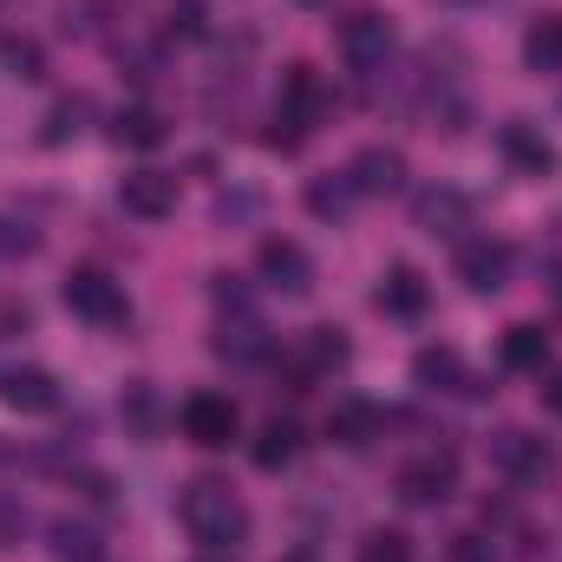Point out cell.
Returning a JSON list of instances; mask_svg holds the SVG:
<instances>
[{"mask_svg": "<svg viewBox=\"0 0 562 562\" xmlns=\"http://www.w3.org/2000/svg\"><path fill=\"white\" fill-rule=\"evenodd\" d=\"M294 451H301V431H294L288 419H269L262 431H256V445H249V458H256L262 471H288Z\"/></svg>", "mask_w": 562, "mask_h": 562, "instance_id": "21", "label": "cell"}, {"mask_svg": "<svg viewBox=\"0 0 562 562\" xmlns=\"http://www.w3.org/2000/svg\"><path fill=\"white\" fill-rule=\"evenodd\" d=\"M0 400H7L13 413H53V406H59V386H53V373H40V367H13V373L0 380Z\"/></svg>", "mask_w": 562, "mask_h": 562, "instance_id": "16", "label": "cell"}, {"mask_svg": "<svg viewBox=\"0 0 562 562\" xmlns=\"http://www.w3.org/2000/svg\"><path fill=\"white\" fill-rule=\"evenodd\" d=\"M497 150H504V164H510L517 177H550V170H557V144L543 138L537 125H524V119H510V125L497 132Z\"/></svg>", "mask_w": 562, "mask_h": 562, "instance_id": "12", "label": "cell"}, {"mask_svg": "<svg viewBox=\"0 0 562 562\" xmlns=\"http://www.w3.org/2000/svg\"><path fill=\"white\" fill-rule=\"evenodd\" d=\"M170 33H177V40H203V33H210V13H203L196 0H177V7H170Z\"/></svg>", "mask_w": 562, "mask_h": 562, "instance_id": "29", "label": "cell"}, {"mask_svg": "<svg viewBox=\"0 0 562 562\" xmlns=\"http://www.w3.org/2000/svg\"><path fill=\"white\" fill-rule=\"evenodd\" d=\"M353 562H413V537L406 530H367Z\"/></svg>", "mask_w": 562, "mask_h": 562, "instance_id": "26", "label": "cell"}, {"mask_svg": "<svg viewBox=\"0 0 562 562\" xmlns=\"http://www.w3.org/2000/svg\"><path fill=\"white\" fill-rule=\"evenodd\" d=\"M20 537H26V510L13 497H0V550H13Z\"/></svg>", "mask_w": 562, "mask_h": 562, "instance_id": "30", "label": "cell"}, {"mask_svg": "<svg viewBox=\"0 0 562 562\" xmlns=\"http://www.w3.org/2000/svg\"><path fill=\"white\" fill-rule=\"evenodd\" d=\"M543 406L562 419V373H550V380H543Z\"/></svg>", "mask_w": 562, "mask_h": 562, "instance_id": "33", "label": "cell"}, {"mask_svg": "<svg viewBox=\"0 0 562 562\" xmlns=\"http://www.w3.org/2000/svg\"><path fill=\"white\" fill-rule=\"evenodd\" d=\"M340 59H347L353 72H380V66L393 59V20H386V13H353V20H340Z\"/></svg>", "mask_w": 562, "mask_h": 562, "instance_id": "6", "label": "cell"}, {"mask_svg": "<svg viewBox=\"0 0 562 562\" xmlns=\"http://www.w3.org/2000/svg\"><path fill=\"white\" fill-rule=\"evenodd\" d=\"M301 7H327V0H301Z\"/></svg>", "mask_w": 562, "mask_h": 562, "instance_id": "36", "label": "cell"}, {"mask_svg": "<svg viewBox=\"0 0 562 562\" xmlns=\"http://www.w3.org/2000/svg\"><path fill=\"white\" fill-rule=\"evenodd\" d=\"M119 210L138 216V223H164V216L177 210V177H170V170H132V177L119 183Z\"/></svg>", "mask_w": 562, "mask_h": 562, "instance_id": "10", "label": "cell"}, {"mask_svg": "<svg viewBox=\"0 0 562 562\" xmlns=\"http://www.w3.org/2000/svg\"><path fill=\"white\" fill-rule=\"evenodd\" d=\"M327 438H334V445H347V451L373 445V438H380V406H367V400L334 406V413H327Z\"/></svg>", "mask_w": 562, "mask_h": 562, "instance_id": "19", "label": "cell"}, {"mask_svg": "<svg viewBox=\"0 0 562 562\" xmlns=\"http://www.w3.org/2000/svg\"><path fill=\"white\" fill-rule=\"evenodd\" d=\"M451 562H497V550L484 537H451Z\"/></svg>", "mask_w": 562, "mask_h": 562, "instance_id": "31", "label": "cell"}, {"mask_svg": "<svg viewBox=\"0 0 562 562\" xmlns=\"http://www.w3.org/2000/svg\"><path fill=\"white\" fill-rule=\"evenodd\" d=\"M413 216H419L425 236H458V229H471V203H464L458 190H425L419 203H413Z\"/></svg>", "mask_w": 562, "mask_h": 562, "instance_id": "17", "label": "cell"}, {"mask_svg": "<svg viewBox=\"0 0 562 562\" xmlns=\"http://www.w3.org/2000/svg\"><path fill=\"white\" fill-rule=\"evenodd\" d=\"M66 307H72L79 321H92V327H125V321H132L125 281H112L105 269H72V276H66Z\"/></svg>", "mask_w": 562, "mask_h": 562, "instance_id": "2", "label": "cell"}, {"mask_svg": "<svg viewBox=\"0 0 562 562\" xmlns=\"http://www.w3.org/2000/svg\"><path fill=\"white\" fill-rule=\"evenodd\" d=\"M196 562H229V557H210V550H203V557H196Z\"/></svg>", "mask_w": 562, "mask_h": 562, "instance_id": "35", "label": "cell"}, {"mask_svg": "<svg viewBox=\"0 0 562 562\" xmlns=\"http://www.w3.org/2000/svg\"><path fill=\"white\" fill-rule=\"evenodd\" d=\"M321 112H327V86H321V72H314V66H288V72H281L276 119H288L294 132H307V125H321Z\"/></svg>", "mask_w": 562, "mask_h": 562, "instance_id": "11", "label": "cell"}, {"mask_svg": "<svg viewBox=\"0 0 562 562\" xmlns=\"http://www.w3.org/2000/svg\"><path fill=\"white\" fill-rule=\"evenodd\" d=\"M504 367H510V373H543V367H550V334H543L537 321L504 327Z\"/></svg>", "mask_w": 562, "mask_h": 562, "instance_id": "18", "label": "cell"}, {"mask_svg": "<svg viewBox=\"0 0 562 562\" xmlns=\"http://www.w3.org/2000/svg\"><path fill=\"white\" fill-rule=\"evenodd\" d=\"M393 491H400V504H413V510L445 504V497L458 491V451L431 445V451H419V458H406L400 477H393Z\"/></svg>", "mask_w": 562, "mask_h": 562, "instance_id": "3", "label": "cell"}, {"mask_svg": "<svg viewBox=\"0 0 562 562\" xmlns=\"http://www.w3.org/2000/svg\"><path fill=\"white\" fill-rule=\"evenodd\" d=\"M236 425H243V413H236L229 393H190L183 400V438L196 451H229L236 445Z\"/></svg>", "mask_w": 562, "mask_h": 562, "instance_id": "5", "label": "cell"}, {"mask_svg": "<svg viewBox=\"0 0 562 562\" xmlns=\"http://www.w3.org/2000/svg\"><path fill=\"white\" fill-rule=\"evenodd\" d=\"M334 367H347V334H340V327H307L301 347L288 353V380H294L288 393H307V386H314L321 373H334Z\"/></svg>", "mask_w": 562, "mask_h": 562, "instance_id": "7", "label": "cell"}, {"mask_svg": "<svg viewBox=\"0 0 562 562\" xmlns=\"http://www.w3.org/2000/svg\"><path fill=\"white\" fill-rule=\"evenodd\" d=\"M425 301H431V288H425V276L413 269V262H393V269L380 276V307H386V314H400V321H419Z\"/></svg>", "mask_w": 562, "mask_h": 562, "instance_id": "15", "label": "cell"}, {"mask_svg": "<svg viewBox=\"0 0 562 562\" xmlns=\"http://www.w3.org/2000/svg\"><path fill=\"white\" fill-rule=\"evenodd\" d=\"M53 557L59 562H99V537L92 530H79V524H53Z\"/></svg>", "mask_w": 562, "mask_h": 562, "instance_id": "27", "label": "cell"}, {"mask_svg": "<svg viewBox=\"0 0 562 562\" xmlns=\"http://www.w3.org/2000/svg\"><path fill=\"white\" fill-rule=\"evenodd\" d=\"M347 183H353L360 196H393V190L406 183V157H400V150H386V144H373V150H360V157H353Z\"/></svg>", "mask_w": 562, "mask_h": 562, "instance_id": "13", "label": "cell"}, {"mask_svg": "<svg viewBox=\"0 0 562 562\" xmlns=\"http://www.w3.org/2000/svg\"><path fill=\"white\" fill-rule=\"evenodd\" d=\"M413 380H419L425 393H484V386L464 373L458 347H425L419 360H413Z\"/></svg>", "mask_w": 562, "mask_h": 562, "instance_id": "14", "label": "cell"}, {"mask_svg": "<svg viewBox=\"0 0 562 562\" xmlns=\"http://www.w3.org/2000/svg\"><path fill=\"white\" fill-rule=\"evenodd\" d=\"M216 353L223 360H262L269 353V340H262V321H223V334H216Z\"/></svg>", "mask_w": 562, "mask_h": 562, "instance_id": "22", "label": "cell"}, {"mask_svg": "<svg viewBox=\"0 0 562 562\" xmlns=\"http://www.w3.org/2000/svg\"><path fill=\"white\" fill-rule=\"evenodd\" d=\"M491 464H497L517 491H543V484L557 477V451H550V438H537V431H497Z\"/></svg>", "mask_w": 562, "mask_h": 562, "instance_id": "4", "label": "cell"}, {"mask_svg": "<svg viewBox=\"0 0 562 562\" xmlns=\"http://www.w3.org/2000/svg\"><path fill=\"white\" fill-rule=\"evenodd\" d=\"M164 138H170V125H164V112H150V105H125V112L112 119V144H125V150H157Z\"/></svg>", "mask_w": 562, "mask_h": 562, "instance_id": "20", "label": "cell"}, {"mask_svg": "<svg viewBox=\"0 0 562 562\" xmlns=\"http://www.w3.org/2000/svg\"><path fill=\"white\" fill-rule=\"evenodd\" d=\"M458 281H464L471 294H497V288L510 281V243H497V236L458 243Z\"/></svg>", "mask_w": 562, "mask_h": 562, "instance_id": "8", "label": "cell"}, {"mask_svg": "<svg viewBox=\"0 0 562 562\" xmlns=\"http://www.w3.org/2000/svg\"><path fill=\"white\" fill-rule=\"evenodd\" d=\"M125 413H132V425H138V431H150V386H132Z\"/></svg>", "mask_w": 562, "mask_h": 562, "instance_id": "32", "label": "cell"}, {"mask_svg": "<svg viewBox=\"0 0 562 562\" xmlns=\"http://www.w3.org/2000/svg\"><path fill=\"white\" fill-rule=\"evenodd\" d=\"M177 517H183L190 543H196V550H210V557H229V550L249 537V504H243L223 477H196V484H183Z\"/></svg>", "mask_w": 562, "mask_h": 562, "instance_id": "1", "label": "cell"}, {"mask_svg": "<svg viewBox=\"0 0 562 562\" xmlns=\"http://www.w3.org/2000/svg\"><path fill=\"white\" fill-rule=\"evenodd\" d=\"M256 276L269 281L276 294H307V288H314V262H307V249H301V243L269 236V243L256 249Z\"/></svg>", "mask_w": 562, "mask_h": 562, "instance_id": "9", "label": "cell"}, {"mask_svg": "<svg viewBox=\"0 0 562 562\" xmlns=\"http://www.w3.org/2000/svg\"><path fill=\"white\" fill-rule=\"evenodd\" d=\"M0 66H7L13 79H46V53H40V40H26V33H0Z\"/></svg>", "mask_w": 562, "mask_h": 562, "instance_id": "25", "label": "cell"}, {"mask_svg": "<svg viewBox=\"0 0 562 562\" xmlns=\"http://www.w3.org/2000/svg\"><path fill=\"white\" fill-rule=\"evenodd\" d=\"M353 196H360V190H353L347 177H314V183H307V210L327 216V223H340V216L353 210Z\"/></svg>", "mask_w": 562, "mask_h": 562, "instance_id": "24", "label": "cell"}, {"mask_svg": "<svg viewBox=\"0 0 562 562\" xmlns=\"http://www.w3.org/2000/svg\"><path fill=\"white\" fill-rule=\"evenodd\" d=\"M79 119H86V99H59V105L46 112V132H40V138H46V144H66L72 132H79Z\"/></svg>", "mask_w": 562, "mask_h": 562, "instance_id": "28", "label": "cell"}, {"mask_svg": "<svg viewBox=\"0 0 562 562\" xmlns=\"http://www.w3.org/2000/svg\"><path fill=\"white\" fill-rule=\"evenodd\" d=\"M281 562H321V557H314V550H288Z\"/></svg>", "mask_w": 562, "mask_h": 562, "instance_id": "34", "label": "cell"}, {"mask_svg": "<svg viewBox=\"0 0 562 562\" xmlns=\"http://www.w3.org/2000/svg\"><path fill=\"white\" fill-rule=\"evenodd\" d=\"M524 59L543 66V72H557L562 66V13H543V20L524 33Z\"/></svg>", "mask_w": 562, "mask_h": 562, "instance_id": "23", "label": "cell"}]
</instances>
